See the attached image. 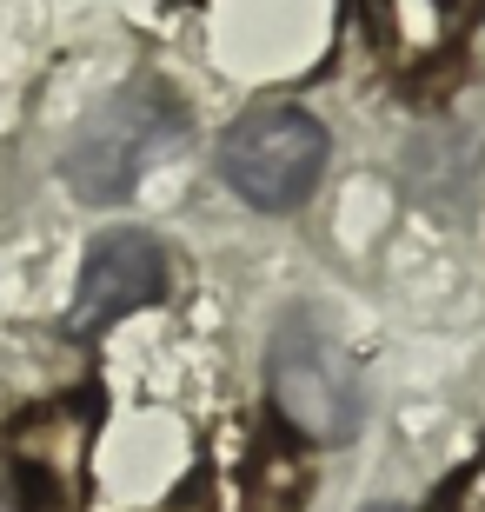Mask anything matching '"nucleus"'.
I'll return each instance as SVG.
<instances>
[{
  "label": "nucleus",
  "instance_id": "obj_4",
  "mask_svg": "<svg viewBox=\"0 0 485 512\" xmlns=\"http://www.w3.org/2000/svg\"><path fill=\"white\" fill-rule=\"evenodd\" d=\"M160 293H167V253H160V240L140 227H113L80 260V293H74V313H67V333H100V326L153 306Z\"/></svg>",
  "mask_w": 485,
  "mask_h": 512
},
{
  "label": "nucleus",
  "instance_id": "obj_3",
  "mask_svg": "<svg viewBox=\"0 0 485 512\" xmlns=\"http://www.w3.org/2000/svg\"><path fill=\"white\" fill-rule=\"evenodd\" d=\"M266 380H273V413L293 426L299 439H313V446H346L359 433V380L346 353H333V340H319L306 326H286L280 340H273V366H266Z\"/></svg>",
  "mask_w": 485,
  "mask_h": 512
},
{
  "label": "nucleus",
  "instance_id": "obj_2",
  "mask_svg": "<svg viewBox=\"0 0 485 512\" xmlns=\"http://www.w3.org/2000/svg\"><path fill=\"white\" fill-rule=\"evenodd\" d=\"M187 133L180 107H173L160 87H127V94H113L87 127L80 140L67 147V187L87 200V207H113V200H127L140 187V173L160 160Z\"/></svg>",
  "mask_w": 485,
  "mask_h": 512
},
{
  "label": "nucleus",
  "instance_id": "obj_1",
  "mask_svg": "<svg viewBox=\"0 0 485 512\" xmlns=\"http://www.w3.org/2000/svg\"><path fill=\"white\" fill-rule=\"evenodd\" d=\"M326 153H333V140H326V127L306 107H253L220 140V180L240 193L246 207L293 213L313 200Z\"/></svg>",
  "mask_w": 485,
  "mask_h": 512
}]
</instances>
